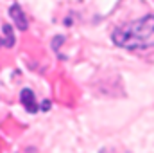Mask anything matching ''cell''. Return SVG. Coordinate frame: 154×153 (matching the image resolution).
<instances>
[{
    "label": "cell",
    "instance_id": "2",
    "mask_svg": "<svg viewBox=\"0 0 154 153\" xmlns=\"http://www.w3.org/2000/svg\"><path fill=\"white\" fill-rule=\"evenodd\" d=\"M9 16L14 20V24H16V27H18L20 31H25V29H27V18H25L22 7H20L18 4H13V5L9 7Z\"/></svg>",
    "mask_w": 154,
    "mask_h": 153
},
{
    "label": "cell",
    "instance_id": "6",
    "mask_svg": "<svg viewBox=\"0 0 154 153\" xmlns=\"http://www.w3.org/2000/svg\"><path fill=\"white\" fill-rule=\"evenodd\" d=\"M2 45H5V43H4V40L0 38V47H2Z\"/></svg>",
    "mask_w": 154,
    "mask_h": 153
},
{
    "label": "cell",
    "instance_id": "3",
    "mask_svg": "<svg viewBox=\"0 0 154 153\" xmlns=\"http://www.w3.org/2000/svg\"><path fill=\"white\" fill-rule=\"evenodd\" d=\"M20 99H22V105L25 106L27 112H31V114H36V112H38V103H36L34 92H32L31 88H23L22 94H20Z\"/></svg>",
    "mask_w": 154,
    "mask_h": 153
},
{
    "label": "cell",
    "instance_id": "1",
    "mask_svg": "<svg viewBox=\"0 0 154 153\" xmlns=\"http://www.w3.org/2000/svg\"><path fill=\"white\" fill-rule=\"evenodd\" d=\"M111 38L115 45L127 50H145L154 47V15L116 27Z\"/></svg>",
    "mask_w": 154,
    "mask_h": 153
},
{
    "label": "cell",
    "instance_id": "4",
    "mask_svg": "<svg viewBox=\"0 0 154 153\" xmlns=\"http://www.w3.org/2000/svg\"><path fill=\"white\" fill-rule=\"evenodd\" d=\"M4 33H5V38H4L5 47H13V45H14V34H13V27H11L9 24L4 25Z\"/></svg>",
    "mask_w": 154,
    "mask_h": 153
},
{
    "label": "cell",
    "instance_id": "5",
    "mask_svg": "<svg viewBox=\"0 0 154 153\" xmlns=\"http://www.w3.org/2000/svg\"><path fill=\"white\" fill-rule=\"evenodd\" d=\"M41 108H43V110H48V108H50V103H48V101H43Z\"/></svg>",
    "mask_w": 154,
    "mask_h": 153
}]
</instances>
